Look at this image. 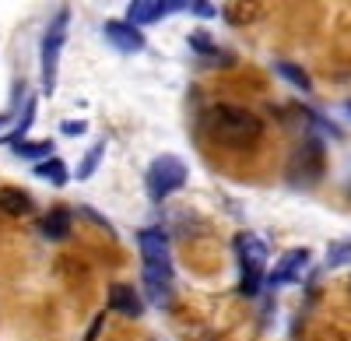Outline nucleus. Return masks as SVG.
Here are the masks:
<instances>
[{
    "label": "nucleus",
    "mask_w": 351,
    "mask_h": 341,
    "mask_svg": "<svg viewBox=\"0 0 351 341\" xmlns=\"http://www.w3.org/2000/svg\"><path fill=\"white\" fill-rule=\"evenodd\" d=\"M102 155H106V141H95V145L88 148V155L81 158V165H77V180H88V176H95V169H99Z\"/></svg>",
    "instance_id": "dca6fc26"
},
{
    "label": "nucleus",
    "mask_w": 351,
    "mask_h": 341,
    "mask_svg": "<svg viewBox=\"0 0 351 341\" xmlns=\"http://www.w3.org/2000/svg\"><path fill=\"white\" fill-rule=\"evenodd\" d=\"M309 268V250H288L285 257L274 264V271L267 274V285L271 289H278V285H291V281H299L302 278V271Z\"/></svg>",
    "instance_id": "423d86ee"
},
{
    "label": "nucleus",
    "mask_w": 351,
    "mask_h": 341,
    "mask_svg": "<svg viewBox=\"0 0 351 341\" xmlns=\"http://www.w3.org/2000/svg\"><path fill=\"white\" fill-rule=\"evenodd\" d=\"M190 46H193L197 53H218V49L211 46V39H208V32H193V36H190Z\"/></svg>",
    "instance_id": "6ab92c4d"
},
{
    "label": "nucleus",
    "mask_w": 351,
    "mask_h": 341,
    "mask_svg": "<svg viewBox=\"0 0 351 341\" xmlns=\"http://www.w3.org/2000/svg\"><path fill=\"white\" fill-rule=\"evenodd\" d=\"M8 124V113H0V127H4Z\"/></svg>",
    "instance_id": "4be33fe9"
},
{
    "label": "nucleus",
    "mask_w": 351,
    "mask_h": 341,
    "mask_svg": "<svg viewBox=\"0 0 351 341\" xmlns=\"http://www.w3.org/2000/svg\"><path fill=\"white\" fill-rule=\"evenodd\" d=\"M186 176H190V169L180 155H158L152 158L148 173H144V187H148L152 201H165V197L186 187Z\"/></svg>",
    "instance_id": "20e7f679"
},
{
    "label": "nucleus",
    "mask_w": 351,
    "mask_h": 341,
    "mask_svg": "<svg viewBox=\"0 0 351 341\" xmlns=\"http://www.w3.org/2000/svg\"><path fill=\"white\" fill-rule=\"evenodd\" d=\"M274 71L285 78V81H291L299 92H313V81H309V74L302 71V67H295V64H288V60H281V64H274Z\"/></svg>",
    "instance_id": "2eb2a0df"
},
{
    "label": "nucleus",
    "mask_w": 351,
    "mask_h": 341,
    "mask_svg": "<svg viewBox=\"0 0 351 341\" xmlns=\"http://www.w3.org/2000/svg\"><path fill=\"white\" fill-rule=\"evenodd\" d=\"M71 222H74V215L67 211V208H53L46 218H43V236L46 239H53V243H60V239H67V233H71Z\"/></svg>",
    "instance_id": "9b49d317"
},
{
    "label": "nucleus",
    "mask_w": 351,
    "mask_h": 341,
    "mask_svg": "<svg viewBox=\"0 0 351 341\" xmlns=\"http://www.w3.org/2000/svg\"><path fill=\"white\" fill-rule=\"evenodd\" d=\"M137 246H141V261H144V264H165V261H172L169 236L158 229V225H152V229H141V233H137Z\"/></svg>",
    "instance_id": "6e6552de"
},
{
    "label": "nucleus",
    "mask_w": 351,
    "mask_h": 341,
    "mask_svg": "<svg viewBox=\"0 0 351 341\" xmlns=\"http://www.w3.org/2000/svg\"><path fill=\"white\" fill-rule=\"evenodd\" d=\"M32 117H36V99H28V102H25V113H21V120H18V127H14V134L4 137V145H14V141H21V137L28 134V127H32Z\"/></svg>",
    "instance_id": "a211bd4d"
},
{
    "label": "nucleus",
    "mask_w": 351,
    "mask_h": 341,
    "mask_svg": "<svg viewBox=\"0 0 351 341\" xmlns=\"http://www.w3.org/2000/svg\"><path fill=\"white\" fill-rule=\"evenodd\" d=\"M327 261H330V264H344V261H351V246H344V243L330 246V253H327Z\"/></svg>",
    "instance_id": "aec40b11"
},
{
    "label": "nucleus",
    "mask_w": 351,
    "mask_h": 341,
    "mask_svg": "<svg viewBox=\"0 0 351 341\" xmlns=\"http://www.w3.org/2000/svg\"><path fill=\"white\" fill-rule=\"evenodd\" d=\"M204 127H208V134L218 145H228V148H250L263 134V124L243 106H215L208 113V120H204Z\"/></svg>",
    "instance_id": "f257e3e1"
},
{
    "label": "nucleus",
    "mask_w": 351,
    "mask_h": 341,
    "mask_svg": "<svg viewBox=\"0 0 351 341\" xmlns=\"http://www.w3.org/2000/svg\"><path fill=\"white\" fill-rule=\"evenodd\" d=\"M102 36L112 49H120V53H141L144 49V36H141V28L130 25L127 18L123 21H106L102 25Z\"/></svg>",
    "instance_id": "0eeeda50"
},
{
    "label": "nucleus",
    "mask_w": 351,
    "mask_h": 341,
    "mask_svg": "<svg viewBox=\"0 0 351 341\" xmlns=\"http://www.w3.org/2000/svg\"><path fill=\"white\" fill-rule=\"evenodd\" d=\"M67 28H71V11L60 8L49 25H46V36H43V46H39V64H43V92L53 95L56 89V71H60V53H64V43H67Z\"/></svg>",
    "instance_id": "7ed1b4c3"
},
{
    "label": "nucleus",
    "mask_w": 351,
    "mask_h": 341,
    "mask_svg": "<svg viewBox=\"0 0 351 341\" xmlns=\"http://www.w3.org/2000/svg\"><path fill=\"white\" fill-rule=\"evenodd\" d=\"M169 14V0H130L127 8V21L144 28V25H155Z\"/></svg>",
    "instance_id": "9d476101"
},
{
    "label": "nucleus",
    "mask_w": 351,
    "mask_h": 341,
    "mask_svg": "<svg viewBox=\"0 0 351 341\" xmlns=\"http://www.w3.org/2000/svg\"><path fill=\"white\" fill-rule=\"evenodd\" d=\"M36 176L39 180H49L53 187H64L67 180H71V173H67V165L60 162V158H43V162H36Z\"/></svg>",
    "instance_id": "ddd939ff"
},
{
    "label": "nucleus",
    "mask_w": 351,
    "mask_h": 341,
    "mask_svg": "<svg viewBox=\"0 0 351 341\" xmlns=\"http://www.w3.org/2000/svg\"><path fill=\"white\" fill-rule=\"evenodd\" d=\"M141 278H144V292L155 306H169L172 303V292H176V271H172V261L165 264H141Z\"/></svg>",
    "instance_id": "39448f33"
},
{
    "label": "nucleus",
    "mask_w": 351,
    "mask_h": 341,
    "mask_svg": "<svg viewBox=\"0 0 351 341\" xmlns=\"http://www.w3.org/2000/svg\"><path fill=\"white\" fill-rule=\"evenodd\" d=\"M84 130H88L84 120H77V124H64V134H71V137H74V134H84Z\"/></svg>",
    "instance_id": "412c9836"
},
{
    "label": "nucleus",
    "mask_w": 351,
    "mask_h": 341,
    "mask_svg": "<svg viewBox=\"0 0 351 341\" xmlns=\"http://www.w3.org/2000/svg\"><path fill=\"white\" fill-rule=\"evenodd\" d=\"M11 152L14 155H21V158H53V141H28V137H21V141H14L11 145Z\"/></svg>",
    "instance_id": "4468645a"
},
{
    "label": "nucleus",
    "mask_w": 351,
    "mask_h": 341,
    "mask_svg": "<svg viewBox=\"0 0 351 341\" xmlns=\"http://www.w3.org/2000/svg\"><path fill=\"white\" fill-rule=\"evenodd\" d=\"M169 11H193L197 18H215L211 0H169Z\"/></svg>",
    "instance_id": "f3484780"
},
{
    "label": "nucleus",
    "mask_w": 351,
    "mask_h": 341,
    "mask_svg": "<svg viewBox=\"0 0 351 341\" xmlns=\"http://www.w3.org/2000/svg\"><path fill=\"white\" fill-rule=\"evenodd\" d=\"M109 309L112 314H120V317H130L137 320L144 314V299L134 285H123V281H116V285L109 289Z\"/></svg>",
    "instance_id": "1a4fd4ad"
},
{
    "label": "nucleus",
    "mask_w": 351,
    "mask_h": 341,
    "mask_svg": "<svg viewBox=\"0 0 351 341\" xmlns=\"http://www.w3.org/2000/svg\"><path fill=\"white\" fill-rule=\"evenodd\" d=\"M236 257H239V292L243 296H256L263 285V271H267V243L253 233H239L236 236Z\"/></svg>",
    "instance_id": "f03ea898"
},
{
    "label": "nucleus",
    "mask_w": 351,
    "mask_h": 341,
    "mask_svg": "<svg viewBox=\"0 0 351 341\" xmlns=\"http://www.w3.org/2000/svg\"><path fill=\"white\" fill-rule=\"evenodd\" d=\"M0 211L28 215V211H32V197H28L25 190H14V187H0Z\"/></svg>",
    "instance_id": "f8f14e48"
}]
</instances>
